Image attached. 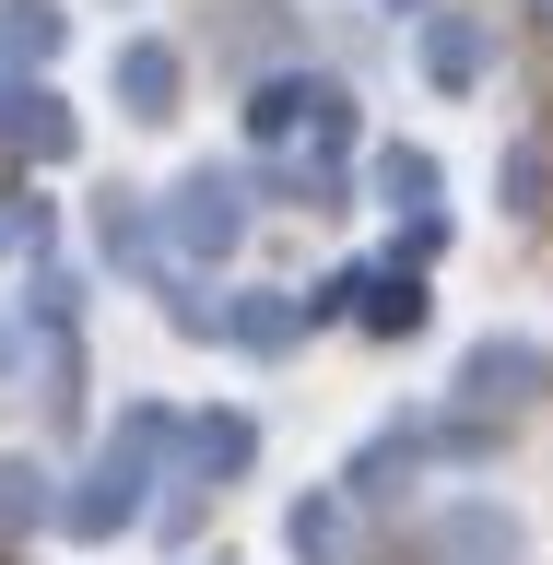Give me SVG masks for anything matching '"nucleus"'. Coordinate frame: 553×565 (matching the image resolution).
I'll return each instance as SVG.
<instances>
[{"instance_id": "4", "label": "nucleus", "mask_w": 553, "mask_h": 565, "mask_svg": "<svg viewBox=\"0 0 553 565\" xmlns=\"http://www.w3.org/2000/svg\"><path fill=\"white\" fill-rule=\"evenodd\" d=\"M424 71H436V83H471V71H483V35H471V24H436V35H424Z\"/></svg>"}, {"instance_id": "3", "label": "nucleus", "mask_w": 553, "mask_h": 565, "mask_svg": "<svg viewBox=\"0 0 553 565\" xmlns=\"http://www.w3.org/2000/svg\"><path fill=\"white\" fill-rule=\"evenodd\" d=\"M118 95H130L141 118H166V95H177V60H166V47H130V60H118Z\"/></svg>"}, {"instance_id": "6", "label": "nucleus", "mask_w": 553, "mask_h": 565, "mask_svg": "<svg viewBox=\"0 0 553 565\" xmlns=\"http://www.w3.org/2000/svg\"><path fill=\"white\" fill-rule=\"evenodd\" d=\"M542 12H553V0H542Z\"/></svg>"}, {"instance_id": "1", "label": "nucleus", "mask_w": 553, "mask_h": 565, "mask_svg": "<svg viewBox=\"0 0 553 565\" xmlns=\"http://www.w3.org/2000/svg\"><path fill=\"white\" fill-rule=\"evenodd\" d=\"M530 377H542L530 342H483V353H471V388H483V401H530Z\"/></svg>"}, {"instance_id": "2", "label": "nucleus", "mask_w": 553, "mask_h": 565, "mask_svg": "<svg viewBox=\"0 0 553 565\" xmlns=\"http://www.w3.org/2000/svg\"><path fill=\"white\" fill-rule=\"evenodd\" d=\"M177 201H189V212H177V224H189V247H224V236H236V189H224V177H189Z\"/></svg>"}, {"instance_id": "5", "label": "nucleus", "mask_w": 553, "mask_h": 565, "mask_svg": "<svg viewBox=\"0 0 553 565\" xmlns=\"http://www.w3.org/2000/svg\"><path fill=\"white\" fill-rule=\"evenodd\" d=\"M47 35H60V24H47V0H12V24H0V47H12V60H35Z\"/></svg>"}]
</instances>
